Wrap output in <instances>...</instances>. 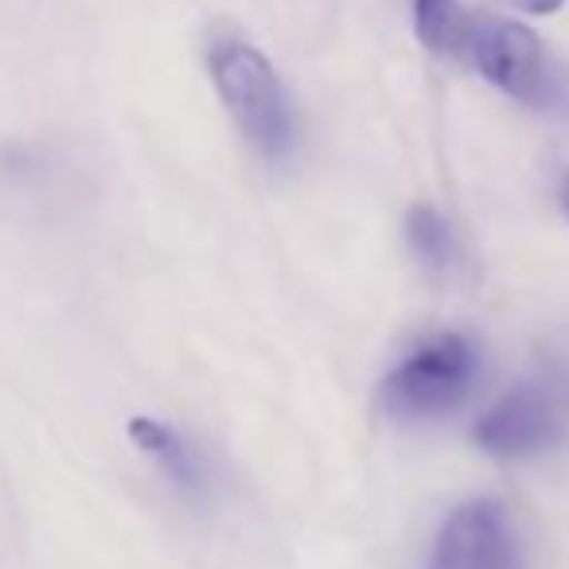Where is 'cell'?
<instances>
[{
  "mask_svg": "<svg viewBox=\"0 0 569 569\" xmlns=\"http://www.w3.org/2000/svg\"><path fill=\"white\" fill-rule=\"evenodd\" d=\"M207 71L246 141L266 160L289 157L297 141V121L273 63L253 43L238 36H219L207 48Z\"/></svg>",
  "mask_w": 569,
  "mask_h": 569,
  "instance_id": "1",
  "label": "cell"
},
{
  "mask_svg": "<svg viewBox=\"0 0 569 569\" xmlns=\"http://www.w3.org/2000/svg\"><path fill=\"white\" fill-rule=\"evenodd\" d=\"M480 356L472 340L460 332H445L413 348L395 371L382 379L379 402L398 421H433L452 413L472 395Z\"/></svg>",
  "mask_w": 569,
  "mask_h": 569,
  "instance_id": "2",
  "label": "cell"
},
{
  "mask_svg": "<svg viewBox=\"0 0 569 569\" xmlns=\"http://www.w3.org/2000/svg\"><path fill=\"white\" fill-rule=\"evenodd\" d=\"M476 445L491 457L522 460L558 449L569 437V375L542 367L503 395L472 429Z\"/></svg>",
  "mask_w": 569,
  "mask_h": 569,
  "instance_id": "3",
  "label": "cell"
},
{
  "mask_svg": "<svg viewBox=\"0 0 569 569\" xmlns=\"http://www.w3.org/2000/svg\"><path fill=\"white\" fill-rule=\"evenodd\" d=\"M465 59L491 87L519 98V102L538 106V110L558 102V74L546 59L542 40L519 20L476 17Z\"/></svg>",
  "mask_w": 569,
  "mask_h": 569,
  "instance_id": "4",
  "label": "cell"
},
{
  "mask_svg": "<svg viewBox=\"0 0 569 569\" xmlns=\"http://www.w3.org/2000/svg\"><path fill=\"white\" fill-rule=\"evenodd\" d=\"M429 569H527L522 546L496 499H468L441 522Z\"/></svg>",
  "mask_w": 569,
  "mask_h": 569,
  "instance_id": "5",
  "label": "cell"
},
{
  "mask_svg": "<svg viewBox=\"0 0 569 569\" xmlns=\"http://www.w3.org/2000/svg\"><path fill=\"white\" fill-rule=\"evenodd\" d=\"M129 437H133L137 449L164 472V480L172 483L176 491H183V496H203L207 491L203 457H199L172 426H164V421H157V418H133L129 421Z\"/></svg>",
  "mask_w": 569,
  "mask_h": 569,
  "instance_id": "6",
  "label": "cell"
},
{
  "mask_svg": "<svg viewBox=\"0 0 569 569\" xmlns=\"http://www.w3.org/2000/svg\"><path fill=\"white\" fill-rule=\"evenodd\" d=\"M476 17L460 0H413V32L429 51L465 59Z\"/></svg>",
  "mask_w": 569,
  "mask_h": 569,
  "instance_id": "7",
  "label": "cell"
},
{
  "mask_svg": "<svg viewBox=\"0 0 569 569\" xmlns=\"http://www.w3.org/2000/svg\"><path fill=\"white\" fill-rule=\"evenodd\" d=\"M406 238H410V250L426 261L429 269H449L457 261V234H452V222L445 219L437 207L418 203L406 214Z\"/></svg>",
  "mask_w": 569,
  "mask_h": 569,
  "instance_id": "8",
  "label": "cell"
},
{
  "mask_svg": "<svg viewBox=\"0 0 569 569\" xmlns=\"http://www.w3.org/2000/svg\"><path fill=\"white\" fill-rule=\"evenodd\" d=\"M522 12H530V17H553V12L566 4V0H515Z\"/></svg>",
  "mask_w": 569,
  "mask_h": 569,
  "instance_id": "9",
  "label": "cell"
},
{
  "mask_svg": "<svg viewBox=\"0 0 569 569\" xmlns=\"http://www.w3.org/2000/svg\"><path fill=\"white\" fill-rule=\"evenodd\" d=\"M561 211H566V219H569V172H566V180H561Z\"/></svg>",
  "mask_w": 569,
  "mask_h": 569,
  "instance_id": "10",
  "label": "cell"
}]
</instances>
